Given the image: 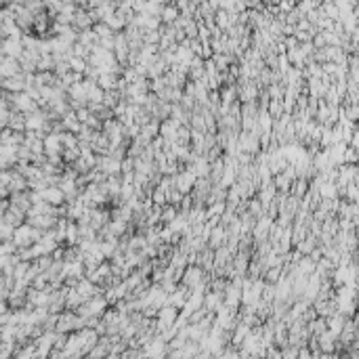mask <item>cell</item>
I'll return each mask as SVG.
<instances>
[{
	"label": "cell",
	"mask_w": 359,
	"mask_h": 359,
	"mask_svg": "<svg viewBox=\"0 0 359 359\" xmlns=\"http://www.w3.org/2000/svg\"><path fill=\"white\" fill-rule=\"evenodd\" d=\"M61 158H63V162L65 164H72V162L76 160V158H80V149L78 147H72V149H61Z\"/></svg>",
	"instance_id": "cell-19"
},
{
	"label": "cell",
	"mask_w": 359,
	"mask_h": 359,
	"mask_svg": "<svg viewBox=\"0 0 359 359\" xmlns=\"http://www.w3.org/2000/svg\"><path fill=\"white\" fill-rule=\"evenodd\" d=\"M204 275H206V271L200 265H185L183 275H181V284H185L189 290H193L204 279Z\"/></svg>",
	"instance_id": "cell-1"
},
{
	"label": "cell",
	"mask_w": 359,
	"mask_h": 359,
	"mask_svg": "<svg viewBox=\"0 0 359 359\" xmlns=\"http://www.w3.org/2000/svg\"><path fill=\"white\" fill-rule=\"evenodd\" d=\"M118 76L120 74H112V72H101L97 76V84L101 86L103 91H110V89H116V82H118Z\"/></svg>",
	"instance_id": "cell-12"
},
{
	"label": "cell",
	"mask_w": 359,
	"mask_h": 359,
	"mask_svg": "<svg viewBox=\"0 0 359 359\" xmlns=\"http://www.w3.org/2000/svg\"><path fill=\"white\" fill-rule=\"evenodd\" d=\"M42 143H45V154H51V151H59L61 154V139H59V133H47L42 137Z\"/></svg>",
	"instance_id": "cell-7"
},
{
	"label": "cell",
	"mask_w": 359,
	"mask_h": 359,
	"mask_svg": "<svg viewBox=\"0 0 359 359\" xmlns=\"http://www.w3.org/2000/svg\"><path fill=\"white\" fill-rule=\"evenodd\" d=\"M40 195H42V200L49 202V204H53V206L65 204V195H63V191L59 189V185H49V187H45V189L40 191Z\"/></svg>",
	"instance_id": "cell-3"
},
{
	"label": "cell",
	"mask_w": 359,
	"mask_h": 359,
	"mask_svg": "<svg viewBox=\"0 0 359 359\" xmlns=\"http://www.w3.org/2000/svg\"><path fill=\"white\" fill-rule=\"evenodd\" d=\"M177 212H179V206L164 204V206H162V212H160V223H170L177 216Z\"/></svg>",
	"instance_id": "cell-15"
},
{
	"label": "cell",
	"mask_w": 359,
	"mask_h": 359,
	"mask_svg": "<svg viewBox=\"0 0 359 359\" xmlns=\"http://www.w3.org/2000/svg\"><path fill=\"white\" fill-rule=\"evenodd\" d=\"M68 63H70V70L76 72V74H82V72L86 70V59H82V57L72 55V57L68 59Z\"/></svg>",
	"instance_id": "cell-18"
},
{
	"label": "cell",
	"mask_w": 359,
	"mask_h": 359,
	"mask_svg": "<svg viewBox=\"0 0 359 359\" xmlns=\"http://www.w3.org/2000/svg\"><path fill=\"white\" fill-rule=\"evenodd\" d=\"M227 229L225 227H221V225H214L212 229H210V235H208V242H206V246L208 248H219V246H223L225 242H227Z\"/></svg>",
	"instance_id": "cell-4"
},
{
	"label": "cell",
	"mask_w": 359,
	"mask_h": 359,
	"mask_svg": "<svg viewBox=\"0 0 359 359\" xmlns=\"http://www.w3.org/2000/svg\"><path fill=\"white\" fill-rule=\"evenodd\" d=\"M181 126V122L179 120H175V118H164V120H160V137H164V139H175V135H177V128Z\"/></svg>",
	"instance_id": "cell-5"
},
{
	"label": "cell",
	"mask_w": 359,
	"mask_h": 359,
	"mask_svg": "<svg viewBox=\"0 0 359 359\" xmlns=\"http://www.w3.org/2000/svg\"><path fill=\"white\" fill-rule=\"evenodd\" d=\"M265 89H267L269 99H275V101L284 99V84H269V86H265Z\"/></svg>",
	"instance_id": "cell-16"
},
{
	"label": "cell",
	"mask_w": 359,
	"mask_h": 359,
	"mask_svg": "<svg viewBox=\"0 0 359 359\" xmlns=\"http://www.w3.org/2000/svg\"><path fill=\"white\" fill-rule=\"evenodd\" d=\"M267 112H269V116L273 118V120H277L281 114H284V103H281V101H275V99H271L269 105H267Z\"/></svg>",
	"instance_id": "cell-17"
},
{
	"label": "cell",
	"mask_w": 359,
	"mask_h": 359,
	"mask_svg": "<svg viewBox=\"0 0 359 359\" xmlns=\"http://www.w3.org/2000/svg\"><path fill=\"white\" fill-rule=\"evenodd\" d=\"M223 302V294L221 292H212V290H208L204 294V300H202V307L206 309V311H214L219 304Z\"/></svg>",
	"instance_id": "cell-10"
},
{
	"label": "cell",
	"mask_w": 359,
	"mask_h": 359,
	"mask_svg": "<svg viewBox=\"0 0 359 359\" xmlns=\"http://www.w3.org/2000/svg\"><path fill=\"white\" fill-rule=\"evenodd\" d=\"M84 298L78 294V290H76L74 286H68V290H65V309H70L74 311L78 304H82Z\"/></svg>",
	"instance_id": "cell-11"
},
{
	"label": "cell",
	"mask_w": 359,
	"mask_h": 359,
	"mask_svg": "<svg viewBox=\"0 0 359 359\" xmlns=\"http://www.w3.org/2000/svg\"><path fill=\"white\" fill-rule=\"evenodd\" d=\"M342 160H344V164H357V149L346 147V149H344Z\"/></svg>",
	"instance_id": "cell-22"
},
{
	"label": "cell",
	"mask_w": 359,
	"mask_h": 359,
	"mask_svg": "<svg viewBox=\"0 0 359 359\" xmlns=\"http://www.w3.org/2000/svg\"><path fill=\"white\" fill-rule=\"evenodd\" d=\"M13 229H15V227L7 225L5 221H0V242H7V239L13 237Z\"/></svg>",
	"instance_id": "cell-21"
},
{
	"label": "cell",
	"mask_w": 359,
	"mask_h": 359,
	"mask_svg": "<svg viewBox=\"0 0 359 359\" xmlns=\"http://www.w3.org/2000/svg\"><path fill=\"white\" fill-rule=\"evenodd\" d=\"M158 130H160V120L151 118L147 124H143V126H141V133H139V135H143V137H145L147 141H151V139H154V137H158V135H160Z\"/></svg>",
	"instance_id": "cell-13"
},
{
	"label": "cell",
	"mask_w": 359,
	"mask_h": 359,
	"mask_svg": "<svg viewBox=\"0 0 359 359\" xmlns=\"http://www.w3.org/2000/svg\"><path fill=\"white\" fill-rule=\"evenodd\" d=\"M59 122H61V126H63V130H68V133H78L80 130V122H78V118H76V114H74V110H70V112H65L61 118H59Z\"/></svg>",
	"instance_id": "cell-6"
},
{
	"label": "cell",
	"mask_w": 359,
	"mask_h": 359,
	"mask_svg": "<svg viewBox=\"0 0 359 359\" xmlns=\"http://www.w3.org/2000/svg\"><path fill=\"white\" fill-rule=\"evenodd\" d=\"M74 114H76V118H78V122L84 124L86 120H89V116H91V110H89L86 105H82V107H78V110H76Z\"/></svg>",
	"instance_id": "cell-23"
},
{
	"label": "cell",
	"mask_w": 359,
	"mask_h": 359,
	"mask_svg": "<svg viewBox=\"0 0 359 359\" xmlns=\"http://www.w3.org/2000/svg\"><path fill=\"white\" fill-rule=\"evenodd\" d=\"M149 198H151V202H154L156 206H164L166 204V193L162 191V189H158V187H154V191L149 193Z\"/></svg>",
	"instance_id": "cell-20"
},
{
	"label": "cell",
	"mask_w": 359,
	"mask_h": 359,
	"mask_svg": "<svg viewBox=\"0 0 359 359\" xmlns=\"http://www.w3.org/2000/svg\"><path fill=\"white\" fill-rule=\"evenodd\" d=\"M5 93H19L26 89V74L24 72H17L9 78H3V86H0Z\"/></svg>",
	"instance_id": "cell-2"
},
{
	"label": "cell",
	"mask_w": 359,
	"mask_h": 359,
	"mask_svg": "<svg viewBox=\"0 0 359 359\" xmlns=\"http://www.w3.org/2000/svg\"><path fill=\"white\" fill-rule=\"evenodd\" d=\"M179 15H181L179 7L175 3H168V5L162 7V11H160V21H162V24H172V21H175Z\"/></svg>",
	"instance_id": "cell-9"
},
{
	"label": "cell",
	"mask_w": 359,
	"mask_h": 359,
	"mask_svg": "<svg viewBox=\"0 0 359 359\" xmlns=\"http://www.w3.org/2000/svg\"><path fill=\"white\" fill-rule=\"evenodd\" d=\"M7 126H9L11 130H17V133H26V114L11 110V116H9Z\"/></svg>",
	"instance_id": "cell-8"
},
{
	"label": "cell",
	"mask_w": 359,
	"mask_h": 359,
	"mask_svg": "<svg viewBox=\"0 0 359 359\" xmlns=\"http://www.w3.org/2000/svg\"><path fill=\"white\" fill-rule=\"evenodd\" d=\"M307 328H309V332H311V336H319V334H323L325 330H328V321H325V317H313L309 323H307Z\"/></svg>",
	"instance_id": "cell-14"
}]
</instances>
